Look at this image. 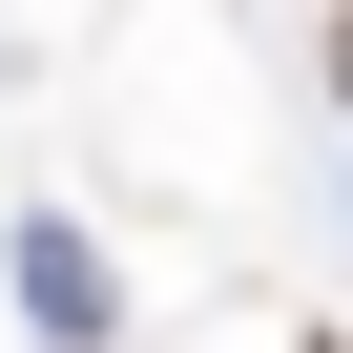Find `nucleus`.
Segmentation results:
<instances>
[{"label":"nucleus","mask_w":353,"mask_h":353,"mask_svg":"<svg viewBox=\"0 0 353 353\" xmlns=\"http://www.w3.org/2000/svg\"><path fill=\"white\" fill-rule=\"evenodd\" d=\"M21 312H42L63 353H104V250H83V229H21Z\"/></svg>","instance_id":"1"},{"label":"nucleus","mask_w":353,"mask_h":353,"mask_svg":"<svg viewBox=\"0 0 353 353\" xmlns=\"http://www.w3.org/2000/svg\"><path fill=\"white\" fill-rule=\"evenodd\" d=\"M332 83H353V21H332Z\"/></svg>","instance_id":"2"}]
</instances>
